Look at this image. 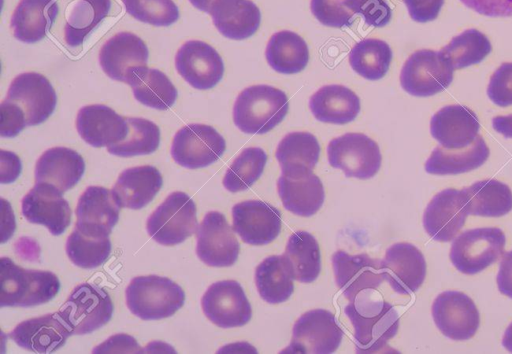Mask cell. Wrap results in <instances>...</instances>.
<instances>
[{"mask_svg":"<svg viewBox=\"0 0 512 354\" xmlns=\"http://www.w3.org/2000/svg\"><path fill=\"white\" fill-rule=\"evenodd\" d=\"M288 110V98L282 90L264 84L253 85L238 95L233 120L244 133L265 134L284 120Z\"/></svg>","mask_w":512,"mask_h":354,"instance_id":"6da1fadb","label":"cell"},{"mask_svg":"<svg viewBox=\"0 0 512 354\" xmlns=\"http://www.w3.org/2000/svg\"><path fill=\"white\" fill-rule=\"evenodd\" d=\"M354 327L357 350L372 353L382 350L398 332L399 315L387 301L366 300L359 295L345 307Z\"/></svg>","mask_w":512,"mask_h":354,"instance_id":"7a4b0ae2","label":"cell"},{"mask_svg":"<svg viewBox=\"0 0 512 354\" xmlns=\"http://www.w3.org/2000/svg\"><path fill=\"white\" fill-rule=\"evenodd\" d=\"M0 305L30 307L46 303L60 289V282L50 271L27 270L10 258L0 261Z\"/></svg>","mask_w":512,"mask_h":354,"instance_id":"3957f363","label":"cell"},{"mask_svg":"<svg viewBox=\"0 0 512 354\" xmlns=\"http://www.w3.org/2000/svg\"><path fill=\"white\" fill-rule=\"evenodd\" d=\"M125 294L129 310L143 320L170 317L185 302V293L179 285L157 275L133 278Z\"/></svg>","mask_w":512,"mask_h":354,"instance_id":"277c9868","label":"cell"},{"mask_svg":"<svg viewBox=\"0 0 512 354\" xmlns=\"http://www.w3.org/2000/svg\"><path fill=\"white\" fill-rule=\"evenodd\" d=\"M196 205L181 191L171 193L147 220V232L158 243L173 246L197 231Z\"/></svg>","mask_w":512,"mask_h":354,"instance_id":"5b68a950","label":"cell"},{"mask_svg":"<svg viewBox=\"0 0 512 354\" xmlns=\"http://www.w3.org/2000/svg\"><path fill=\"white\" fill-rule=\"evenodd\" d=\"M113 310V302L103 288L83 283L74 288L58 312L72 335H84L104 326Z\"/></svg>","mask_w":512,"mask_h":354,"instance_id":"8992f818","label":"cell"},{"mask_svg":"<svg viewBox=\"0 0 512 354\" xmlns=\"http://www.w3.org/2000/svg\"><path fill=\"white\" fill-rule=\"evenodd\" d=\"M505 242V234L500 228L466 230L453 240L450 260L461 273L476 274L499 259Z\"/></svg>","mask_w":512,"mask_h":354,"instance_id":"52a82bcc","label":"cell"},{"mask_svg":"<svg viewBox=\"0 0 512 354\" xmlns=\"http://www.w3.org/2000/svg\"><path fill=\"white\" fill-rule=\"evenodd\" d=\"M329 164L341 169L347 177L369 179L381 167L378 144L362 133H347L330 141L327 147Z\"/></svg>","mask_w":512,"mask_h":354,"instance_id":"ba28073f","label":"cell"},{"mask_svg":"<svg viewBox=\"0 0 512 354\" xmlns=\"http://www.w3.org/2000/svg\"><path fill=\"white\" fill-rule=\"evenodd\" d=\"M281 171L277 188L284 208L298 216L314 215L325 199L320 178L302 164L282 166Z\"/></svg>","mask_w":512,"mask_h":354,"instance_id":"9c48e42d","label":"cell"},{"mask_svg":"<svg viewBox=\"0 0 512 354\" xmlns=\"http://www.w3.org/2000/svg\"><path fill=\"white\" fill-rule=\"evenodd\" d=\"M225 150V139L215 128L205 124H189L175 134L171 155L179 165L198 169L216 162Z\"/></svg>","mask_w":512,"mask_h":354,"instance_id":"30bf717a","label":"cell"},{"mask_svg":"<svg viewBox=\"0 0 512 354\" xmlns=\"http://www.w3.org/2000/svg\"><path fill=\"white\" fill-rule=\"evenodd\" d=\"M453 69L439 52L418 50L404 63L400 83L412 96L428 97L445 90L453 80Z\"/></svg>","mask_w":512,"mask_h":354,"instance_id":"8fae6325","label":"cell"},{"mask_svg":"<svg viewBox=\"0 0 512 354\" xmlns=\"http://www.w3.org/2000/svg\"><path fill=\"white\" fill-rule=\"evenodd\" d=\"M343 331L332 312L315 309L304 313L295 322L290 346L291 353L330 354L340 346Z\"/></svg>","mask_w":512,"mask_h":354,"instance_id":"7c38bea8","label":"cell"},{"mask_svg":"<svg viewBox=\"0 0 512 354\" xmlns=\"http://www.w3.org/2000/svg\"><path fill=\"white\" fill-rule=\"evenodd\" d=\"M148 56V48L141 38L130 32H120L102 46L99 62L111 79L131 85L147 68Z\"/></svg>","mask_w":512,"mask_h":354,"instance_id":"4fadbf2b","label":"cell"},{"mask_svg":"<svg viewBox=\"0 0 512 354\" xmlns=\"http://www.w3.org/2000/svg\"><path fill=\"white\" fill-rule=\"evenodd\" d=\"M201 305L206 317L221 328L244 326L252 317L245 292L234 280L213 283L204 293Z\"/></svg>","mask_w":512,"mask_h":354,"instance_id":"5bb4252c","label":"cell"},{"mask_svg":"<svg viewBox=\"0 0 512 354\" xmlns=\"http://www.w3.org/2000/svg\"><path fill=\"white\" fill-rule=\"evenodd\" d=\"M224 214L208 212L196 231V253L213 267L232 266L238 259L240 245Z\"/></svg>","mask_w":512,"mask_h":354,"instance_id":"9a60e30c","label":"cell"},{"mask_svg":"<svg viewBox=\"0 0 512 354\" xmlns=\"http://www.w3.org/2000/svg\"><path fill=\"white\" fill-rule=\"evenodd\" d=\"M432 316L441 333L453 340L472 338L480 325L475 303L460 291L440 293L432 304Z\"/></svg>","mask_w":512,"mask_h":354,"instance_id":"2e32d148","label":"cell"},{"mask_svg":"<svg viewBox=\"0 0 512 354\" xmlns=\"http://www.w3.org/2000/svg\"><path fill=\"white\" fill-rule=\"evenodd\" d=\"M337 286L349 301H354L363 291L375 290L385 281L382 261L367 254L351 255L337 251L332 256Z\"/></svg>","mask_w":512,"mask_h":354,"instance_id":"e0dca14e","label":"cell"},{"mask_svg":"<svg viewBox=\"0 0 512 354\" xmlns=\"http://www.w3.org/2000/svg\"><path fill=\"white\" fill-rule=\"evenodd\" d=\"M7 100L22 108L27 126L43 123L54 112L56 92L50 81L36 72L16 76L10 84Z\"/></svg>","mask_w":512,"mask_h":354,"instance_id":"ac0fdd59","label":"cell"},{"mask_svg":"<svg viewBox=\"0 0 512 354\" xmlns=\"http://www.w3.org/2000/svg\"><path fill=\"white\" fill-rule=\"evenodd\" d=\"M175 66L184 80L199 90L213 88L224 74V63L219 53L199 40L187 41L179 48Z\"/></svg>","mask_w":512,"mask_h":354,"instance_id":"d6986e66","label":"cell"},{"mask_svg":"<svg viewBox=\"0 0 512 354\" xmlns=\"http://www.w3.org/2000/svg\"><path fill=\"white\" fill-rule=\"evenodd\" d=\"M468 215L463 189L449 188L431 199L424 211L423 226L433 240L448 242L463 227Z\"/></svg>","mask_w":512,"mask_h":354,"instance_id":"ffe728a7","label":"cell"},{"mask_svg":"<svg viewBox=\"0 0 512 354\" xmlns=\"http://www.w3.org/2000/svg\"><path fill=\"white\" fill-rule=\"evenodd\" d=\"M232 218L234 232L250 245L271 243L279 235L282 225L280 211L260 200H247L234 205Z\"/></svg>","mask_w":512,"mask_h":354,"instance_id":"44dd1931","label":"cell"},{"mask_svg":"<svg viewBox=\"0 0 512 354\" xmlns=\"http://www.w3.org/2000/svg\"><path fill=\"white\" fill-rule=\"evenodd\" d=\"M54 185L38 182L22 200V214L31 223L44 225L53 235H61L71 223V209Z\"/></svg>","mask_w":512,"mask_h":354,"instance_id":"7402d4cb","label":"cell"},{"mask_svg":"<svg viewBox=\"0 0 512 354\" xmlns=\"http://www.w3.org/2000/svg\"><path fill=\"white\" fill-rule=\"evenodd\" d=\"M385 281L398 294L417 291L426 277V261L422 252L410 243L390 246L382 260Z\"/></svg>","mask_w":512,"mask_h":354,"instance_id":"603a6c76","label":"cell"},{"mask_svg":"<svg viewBox=\"0 0 512 354\" xmlns=\"http://www.w3.org/2000/svg\"><path fill=\"white\" fill-rule=\"evenodd\" d=\"M120 206L112 190L90 186L79 198L75 228L93 237H109L119 219Z\"/></svg>","mask_w":512,"mask_h":354,"instance_id":"cb8c5ba5","label":"cell"},{"mask_svg":"<svg viewBox=\"0 0 512 354\" xmlns=\"http://www.w3.org/2000/svg\"><path fill=\"white\" fill-rule=\"evenodd\" d=\"M70 335L68 324L59 312H53L21 322L9 336L26 350L52 353L64 346Z\"/></svg>","mask_w":512,"mask_h":354,"instance_id":"d4e9b609","label":"cell"},{"mask_svg":"<svg viewBox=\"0 0 512 354\" xmlns=\"http://www.w3.org/2000/svg\"><path fill=\"white\" fill-rule=\"evenodd\" d=\"M479 129L477 115L468 107L458 104L441 108L430 122L432 137L447 149L469 146L478 137Z\"/></svg>","mask_w":512,"mask_h":354,"instance_id":"484cf974","label":"cell"},{"mask_svg":"<svg viewBox=\"0 0 512 354\" xmlns=\"http://www.w3.org/2000/svg\"><path fill=\"white\" fill-rule=\"evenodd\" d=\"M76 127L81 138L97 148L122 141L128 132L127 118L102 104L82 107L77 114Z\"/></svg>","mask_w":512,"mask_h":354,"instance_id":"4316f807","label":"cell"},{"mask_svg":"<svg viewBox=\"0 0 512 354\" xmlns=\"http://www.w3.org/2000/svg\"><path fill=\"white\" fill-rule=\"evenodd\" d=\"M85 172L82 156L67 147L45 151L36 162L35 181L54 185L61 192L74 187Z\"/></svg>","mask_w":512,"mask_h":354,"instance_id":"83f0119b","label":"cell"},{"mask_svg":"<svg viewBox=\"0 0 512 354\" xmlns=\"http://www.w3.org/2000/svg\"><path fill=\"white\" fill-rule=\"evenodd\" d=\"M163 179L153 166H138L124 170L112 189L120 208L141 209L146 206L162 187Z\"/></svg>","mask_w":512,"mask_h":354,"instance_id":"f1b7e54d","label":"cell"},{"mask_svg":"<svg viewBox=\"0 0 512 354\" xmlns=\"http://www.w3.org/2000/svg\"><path fill=\"white\" fill-rule=\"evenodd\" d=\"M209 14L218 31L232 40L251 37L261 23L260 10L250 0H216Z\"/></svg>","mask_w":512,"mask_h":354,"instance_id":"f546056e","label":"cell"},{"mask_svg":"<svg viewBox=\"0 0 512 354\" xmlns=\"http://www.w3.org/2000/svg\"><path fill=\"white\" fill-rule=\"evenodd\" d=\"M59 12L55 0H21L11 18L14 37L25 43L42 40Z\"/></svg>","mask_w":512,"mask_h":354,"instance_id":"4dcf8cb0","label":"cell"},{"mask_svg":"<svg viewBox=\"0 0 512 354\" xmlns=\"http://www.w3.org/2000/svg\"><path fill=\"white\" fill-rule=\"evenodd\" d=\"M314 117L325 123L346 124L360 112V99L349 88L332 84L321 87L309 100Z\"/></svg>","mask_w":512,"mask_h":354,"instance_id":"1f68e13d","label":"cell"},{"mask_svg":"<svg viewBox=\"0 0 512 354\" xmlns=\"http://www.w3.org/2000/svg\"><path fill=\"white\" fill-rule=\"evenodd\" d=\"M489 154L484 139L478 136L472 144L464 148L436 147L425 163V170L434 175L466 173L483 165Z\"/></svg>","mask_w":512,"mask_h":354,"instance_id":"d6a6232c","label":"cell"},{"mask_svg":"<svg viewBox=\"0 0 512 354\" xmlns=\"http://www.w3.org/2000/svg\"><path fill=\"white\" fill-rule=\"evenodd\" d=\"M468 213L482 217H500L512 210V191L495 179L482 180L463 189Z\"/></svg>","mask_w":512,"mask_h":354,"instance_id":"836d02e7","label":"cell"},{"mask_svg":"<svg viewBox=\"0 0 512 354\" xmlns=\"http://www.w3.org/2000/svg\"><path fill=\"white\" fill-rule=\"evenodd\" d=\"M265 55L270 67L282 74L298 73L309 61L305 40L289 30L276 32L270 37Z\"/></svg>","mask_w":512,"mask_h":354,"instance_id":"e575fe53","label":"cell"},{"mask_svg":"<svg viewBox=\"0 0 512 354\" xmlns=\"http://www.w3.org/2000/svg\"><path fill=\"white\" fill-rule=\"evenodd\" d=\"M283 257L294 280L311 283L320 274L319 244L307 231H296L289 237Z\"/></svg>","mask_w":512,"mask_h":354,"instance_id":"d590c367","label":"cell"},{"mask_svg":"<svg viewBox=\"0 0 512 354\" xmlns=\"http://www.w3.org/2000/svg\"><path fill=\"white\" fill-rule=\"evenodd\" d=\"M293 280L283 255L265 258L255 270L258 293L270 304H279L290 298L294 291Z\"/></svg>","mask_w":512,"mask_h":354,"instance_id":"8d00e7d4","label":"cell"},{"mask_svg":"<svg viewBox=\"0 0 512 354\" xmlns=\"http://www.w3.org/2000/svg\"><path fill=\"white\" fill-rule=\"evenodd\" d=\"M111 0H77L65 25V41L70 47L83 44L86 37L104 20Z\"/></svg>","mask_w":512,"mask_h":354,"instance_id":"74e56055","label":"cell"},{"mask_svg":"<svg viewBox=\"0 0 512 354\" xmlns=\"http://www.w3.org/2000/svg\"><path fill=\"white\" fill-rule=\"evenodd\" d=\"M392 60L390 46L380 39H363L356 43L349 53L352 69L368 80H379L389 70Z\"/></svg>","mask_w":512,"mask_h":354,"instance_id":"f35d334b","label":"cell"},{"mask_svg":"<svg viewBox=\"0 0 512 354\" xmlns=\"http://www.w3.org/2000/svg\"><path fill=\"white\" fill-rule=\"evenodd\" d=\"M491 49V43L486 35L476 29H468L454 37L439 54L455 70L481 62Z\"/></svg>","mask_w":512,"mask_h":354,"instance_id":"ab89813d","label":"cell"},{"mask_svg":"<svg viewBox=\"0 0 512 354\" xmlns=\"http://www.w3.org/2000/svg\"><path fill=\"white\" fill-rule=\"evenodd\" d=\"M134 97L148 107L167 110L177 99V89L160 70L145 68L131 83Z\"/></svg>","mask_w":512,"mask_h":354,"instance_id":"60d3db41","label":"cell"},{"mask_svg":"<svg viewBox=\"0 0 512 354\" xmlns=\"http://www.w3.org/2000/svg\"><path fill=\"white\" fill-rule=\"evenodd\" d=\"M128 132L125 138L107 147L110 154L120 157L146 155L155 152L160 144V129L150 120L127 118Z\"/></svg>","mask_w":512,"mask_h":354,"instance_id":"b9f144b4","label":"cell"},{"mask_svg":"<svg viewBox=\"0 0 512 354\" xmlns=\"http://www.w3.org/2000/svg\"><path fill=\"white\" fill-rule=\"evenodd\" d=\"M267 162V154L259 147L244 149L227 169L224 187L232 192L249 189L262 175Z\"/></svg>","mask_w":512,"mask_h":354,"instance_id":"7bdbcfd3","label":"cell"},{"mask_svg":"<svg viewBox=\"0 0 512 354\" xmlns=\"http://www.w3.org/2000/svg\"><path fill=\"white\" fill-rule=\"evenodd\" d=\"M111 252L109 237H93L76 228L66 242V253L78 267L90 269L103 264Z\"/></svg>","mask_w":512,"mask_h":354,"instance_id":"ee69618b","label":"cell"},{"mask_svg":"<svg viewBox=\"0 0 512 354\" xmlns=\"http://www.w3.org/2000/svg\"><path fill=\"white\" fill-rule=\"evenodd\" d=\"M320 156V145L316 137L309 132H292L283 137L276 149V158L280 166L302 164L311 169Z\"/></svg>","mask_w":512,"mask_h":354,"instance_id":"f6af8a7d","label":"cell"},{"mask_svg":"<svg viewBox=\"0 0 512 354\" xmlns=\"http://www.w3.org/2000/svg\"><path fill=\"white\" fill-rule=\"evenodd\" d=\"M126 11L135 19L154 26H169L179 18L172 0H122Z\"/></svg>","mask_w":512,"mask_h":354,"instance_id":"bcb514c9","label":"cell"},{"mask_svg":"<svg viewBox=\"0 0 512 354\" xmlns=\"http://www.w3.org/2000/svg\"><path fill=\"white\" fill-rule=\"evenodd\" d=\"M345 0H311V11L325 26L341 28L354 21L353 12L344 4Z\"/></svg>","mask_w":512,"mask_h":354,"instance_id":"7dc6e473","label":"cell"},{"mask_svg":"<svg viewBox=\"0 0 512 354\" xmlns=\"http://www.w3.org/2000/svg\"><path fill=\"white\" fill-rule=\"evenodd\" d=\"M345 6L359 14L365 23L373 27L386 26L392 17V11L385 0H345Z\"/></svg>","mask_w":512,"mask_h":354,"instance_id":"c3c4849f","label":"cell"},{"mask_svg":"<svg viewBox=\"0 0 512 354\" xmlns=\"http://www.w3.org/2000/svg\"><path fill=\"white\" fill-rule=\"evenodd\" d=\"M487 94L489 99L500 107L512 105V63H504L494 72Z\"/></svg>","mask_w":512,"mask_h":354,"instance_id":"681fc988","label":"cell"},{"mask_svg":"<svg viewBox=\"0 0 512 354\" xmlns=\"http://www.w3.org/2000/svg\"><path fill=\"white\" fill-rule=\"evenodd\" d=\"M0 116V135L2 137H15L27 125L22 108L7 99L0 105Z\"/></svg>","mask_w":512,"mask_h":354,"instance_id":"f907efd6","label":"cell"},{"mask_svg":"<svg viewBox=\"0 0 512 354\" xmlns=\"http://www.w3.org/2000/svg\"><path fill=\"white\" fill-rule=\"evenodd\" d=\"M410 17L419 23L435 20L440 13L444 0H403Z\"/></svg>","mask_w":512,"mask_h":354,"instance_id":"816d5d0a","label":"cell"},{"mask_svg":"<svg viewBox=\"0 0 512 354\" xmlns=\"http://www.w3.org/2000/svg\"><path fill=\"white\" fill-rule=\"evenodd\" d=\"M465 6L488 17L512 16V0H460Z\"/></svg>","mask_w":512,"mask_h":354,"instance_id":"f5cc1de1","label":"cell"},{"mask_svg":"<svg viewBox=\"0 0 512 354\" xmlns=\"http://www.w3.org/2000/svg\"><path fill=\"white\" fill-rule=\"evenodd\" d=\"M21 162L17 155L1 150V183L14 182L21 173Z\"/></svg>","mask_w":512,"mask_h":354,"instance_id":"db71d44e","label":"cell"},{"mask_svg":"<svg viewBox=\"0 0 512 354\" xmlns=\"http://www.w3.org/2000/svg\"><path fill=\"white\" fill-rule=\"evenodd\" d=\"M497 285L502 294L512 298V250L507 252L500 262Z\"/></svg>","mask_w":512,"mask_h":354,"instance_id":"11a10c76","label":"cell"},{"mask_svg":"<svg viewBox=\"0 0 512 354\" xmlns=\"http://www.w3.org/2000/svg\"><path fill=\"white\" fill-rule=\"evenodd\" d=\"M492 125L494 130L505 138H512V115L496 116L492 120Z\"/></svg>","mask_w":512,"mask_h":354,"instance_id":"9f6ffc18","label":"cell"},{"mask_svg":"<svg viewBox=\"0 0 512 354\" xmlns=\"http://www.w3.org/2000/svg\"><path fill=\"white\" fill-rule=\"evenodd\" d=\"M190 3L197 9L210 13L212 5L216 0H189Z\"/></svg>","mask_w":512,"mask_h":354,"instance_id":"6f0895ef","label":"cell"},{"mask_svg":"<svg viewBox=\"0 0 512 354\" xmlns=\"http://www.w3.org/2000/svg\"><path fill=\"white\" fill-rule=\"evenodd\" d=\"M502 344L509 352L512 353V323L508 326L504 333Z\"/></svg>","mask_w":512,"mask_h":354,"instance_id":"680465c9","label":"cell"}]
</instances>
